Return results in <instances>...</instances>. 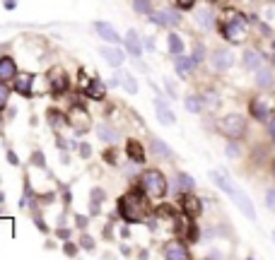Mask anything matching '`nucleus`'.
I'll return each instance as SVG.
<instances>
[{
    "label": "nucleus",
    "mask_w": 275,
    "mask_h": 260,
    "mask_svg": "<svg viewBox=\"0 0 275 260\" xmlns=\"http://www.w3.org/2000/svg\"><path fill=\"white\" fill-rule=\"evenodd\" d=\"M208 176H210V181L220 188L225 195H230L232 200H234V205L242 210V215L246 217V219H256V210H253V203L249 200V195L244 193L242 188H237V185L230 181V176H225V173H220V171H208Z\"/></svg>",
    "instance_id": "1"
},
{
    "label": "nucleus",
    "mask_w": 275,
    "mask_h": 260,
    "mask_svg": "<svg viewBox=\"0 0 275 260\" xmlns=\"http://www.w3.org/2000/svg\"><path fill=\"white\" fill-rule=\"evenodd\" d=\"M150 195L145 193L143 188H135L131 193H126L119 200V215L126 219V222H140L150 215V203H147Z\"/></svg>",
    "instance_id": "2"
},
{
    "label": "nucleus",
    "mask_w": 275,
    "mask_h": 260,
    "mask_svg": "<svg viewBox=\"0 0 275 260\" xmlns=\"http://www.w3.org/2000/svg\"><path fill=\"white\" fill-rule=\"evenodd\" d=\"M140 188L150 198H164L167 195V178L159 169H147L140 176Z\"/></svg>",
    "instance_id": "3"
},
{
    "label": "nucleus",
    "mask_w": 275,
    "mask_h": 260,
    "mask_svg": "<svg viewBox=\"0 0 275 260\" xmlns=\"http://www.w3.org/2000/svg\"><path fill=\"white\" fill-rule=\"evenodd\" d=\"M217 130L227 140H239V138L246 135V120L239 113H227V116H222L217 120Z\"/></svg>",
    "instance_id": "4"
},
{
    "label": "nucleus",
    "mask_w": 275,
    "mask_h": 260,
    "mask_svg": "<svg viewBox=\"0 0 275 260\" xmlns=\"http://www.w3.org/2000/svg\"><path fill=\"white\" fill-rule=\"evenodd\" d=\"M222 36L232 43H242L244 36H246V17L244 15H230L225 24H222Z\"/></svg>",
    "instance_id": "5"
},
{
    "label": "nucleus",
    "mask_w": 275,
    "mask_h": 260,
    "mask_svg": "<svg viewBox=\"0 0 275 260\" xmlns=\"http://www.w3.org/2000/svg\"><path fill=\"white\" fill-rule=\"evenodd\" d=\"M164 258H169V260H186V258H191V250H188V246L184 243V241H167L164 243Z\"/></svg>",
    "instance_id": "6"
},
{
    "label": "nucleus",
    "mask_w": 275,
    "mask_h": 260,
    "mask_svg": "<svg viewBox=\"0 0 275 260\" xmlns=\"http://www.w3.org/2000/svg\"><path fill=\"white\" fill-rule=\"evenodd\" d=\"M210 63H212V68H215L217 73H225V70H230V68H232L234 55H232L227 48H217L215 53L210 55Z\"/></svg>",
    "instance_id": "7"
},
{
    "label": "nucleus",
    "mask_w": 275,
    "mask_h": 260,
    "mask_svg": "<svg viewBox=\"0 0 275 260\" xmlns=\"http://www.w3.org/2000/svg\"><path fill=\"white\" fill-rule=\"evenodd\" d=\"M249 113H251L256 120H263V123L270 120V108H268V104H265V99H261V97L251 99V104H249Z\"/></svg>",
    "instance_id": "8"
},
{
    "label": "nucleus",
    "mask_w": 275,
    "mask_h": 260,
    "mask_svg": "<svg viewBox=\"0 0 275 260\" xmlns=\"http://www.w3.org/2000/svg\"><path fill=\"white\" fill-rule=\"evenodd\" d=\"M17 77V63L12 55H0V82H10Z\"/></svg>",
    "instance_id": "9"
},
{
    "label": "nucleus",
    "mask_w": 275,
    "mask_h": 260,
    "mask_svg": "<svg viewBox=\"0 0 275 260\" xmlns=\"http://www.w3.org/2000/svg\"><path fill=\"white\" fill-rule=\"evenodd\" d=\"M172 188H174V193H188V190L196 188V181H193V176H188L186 171H176L174 181H172Z\"/></svg>",
    "instance_id": "10"
},
{
    "label": "nucleus",
    "mask_w": 275,
    "mask_h": 260,
    "mask_svg": "<svg viewBox=\"0 0 275 260\" xmlns=\"http://www.w3.org/2000/svg\"><path fill=\"white\" fill-rule=\"evenodd\" d=\"M181 207H184V212H186L188 217H198L200 210H203V203L188 190V193H184V198H181Z\"/></svg>",
    "instance_id": "11"
},
{
    "label": "nucleus",
    "mask_w": 275,
    "mask_h": 260,
    "mask_svg": "<svg viewBox=\"0 0 275 260\" xmlns=\"http://www.w3.org/2000/svg\"><path fill=\"white\" fill-rule=\"evenodd\" d=\"M174 60H176V75L181 77V80H186L193 73V68H196L193 55H174Z\"/></svg>",
    "instance_id": "12"
},
{
    "label": "nucleus",
    "mask_w": 275,
    "mask_h": 260,
    "mask_svg": "<svg viewBox=\"0 0 275 260\" xmlns=\"http://www.w3.org/2000/svg\"><path fill=\"white\" fill-rule=\"evenodd\" d=\"M12 82H15V92H17V94H22V97H32V82H34L32 73H22V75L15 77Z\"/></svg>",
    "instance_id": "13"
},
{
    "label": "nucleus",
    "mask_w": 275,
    "mask_h": 260,
    "mask_svg": "<svg viewBox=\"0 0 275 260\" xmlns=\"http://www.w3.org/2000/svg\"><path fill=\"white\" fill-rule=\"evenodd\" d=\"M94 32L99 34L104 41H111V43H119V41H121V36L116 34V29L111 27L109 22H94Z\"/></svg>",
    "instance_id": "14"
},
{
    "label": "nucleus",
    "mask_w": 275,
    "mask_h": 260,
    "mask_svg": "<svg viewBox=\"0 0 275 260\" xmlns=\"http://www.w3.org/2000/svg\"><path fill=\"white\" fill-rule=\"evenodd\" d=\"M99 53H101V58H104V60L111 65V68H119V65L126 60V55H123L121 48H109V46H104Z\"/></svg>",
    "instance_id": "15"
},
{
    "label": "nucleus",
    "mask_w": 275,
    "mask_h": 260,
    "mask_svg": "<svg viewBox=\"0 0 275 260\" xmlns=\"http://www.w3.org/2000/svg\"><path fill=\"white\" fill-rule=\"evenodd\" d=\"M48 80H51V87H53V94H56V97H61V94H63V92L68 89V77H66V73H61V70H51Z\"/></svg>",
    "instance_id": "16"
},
{
    "label": "nucleus",
    "mask_w": 275,
    "mask_h": 260,
    "mask_svg": "<svg viewBox=\"0 0 275 260\" xmlns=\"http://www.w3.org/2000/svg\"><path fill=\"white\" fill-rule=\"evenodd\" d=\"M126 154H128V159H133L135 164H145V150L138 140H128V145H126Z\"/></svg>",
    "instance_id": "17"
},
{
    "label": "nucleus",
    "mask_w": 275,
    "mask_h": 260,
    "mask_svg": "<svg viewBox=\"0 0 275 260\" xmlns=\"http://www.w3.org/2000/svg\"><path fill=\"white\" fill-rule=\"evenodd\" d=\"M89 99H94V101H101L104 99V94H106V85L101 82L99 77H92V82H89L87 92H85Z\"/></svg>",
    "instance_id": "18"
},
{
    "label": "nucleus",
    "mask_w": 275,
    "mask_h": 260,
    "mask_svg": "<svg viewBox=\"0 0 275 260\" xmlns=\"http://www.w3.org/2000/svg\"><path fill=\"white\" fill-rule=\"evenodd\" d=\"M126 48H128V53L133 58H140L143 55V46H140V39H138V32H128L126 34Z\"/></svg>",
    "instance_id": "19"
},
{
    "label": "nucleus",
    "mask_w": 275,
    "mask_h": 260,
    "mask_svg": "<svg viewBox=\"0 0 275 260\" xmlns=\"http://www.w3.org/2000/svg\"><path fill=\"white\" fill-rule=\"evenodd\" d=\"M150 152L157 154V157H162V159H169V157H172V147H169L164 140H159V138H150Z\"/></svg>",
    "instance_id": "20"
},
{
    "label": "nucleus",
    "mask_w": 275,
    "mask_h": 260,
    "mask_svg": "<svg viewBox=\"0 0 275 260\" xmlns=\"http://www.w3.org/2000/svg\"><path fill=\"white\" fill-rule=\"evenodd\" d=\"M261 63H263V55L258 53V51H246L244 58H242V65L246 68V70H258Z\"/></svg>",
    "instance_id": "21"
},
{
    "label": "nucleus",
    "mask_w": 275,
    "mask_h": 260,
    "mask_svg": "<svg viewBox=\"0 0 275 260\" xmlns=\"http://www.w3.org/2000/svg\"><path fill=\"white\" fill-rule=\"evenodd\" d=\"M97 135H99V140L111 142V145H114V142H119V133L111 128L109 123H99V125H97Z\"/></svg>",
    "instance_id": "22"
},
{
    "label": "nucleus",
    "mask_w": 275,
    "mask_h": 260,
    "mask_svg": "<svg viewBox=\"0 0 275 260\" xmlns=\"http://www.w3.org/2000/svg\"><path fill=\"white\" fill-rule=\"evenodd\" d=\"M157 120L164 123V125H174L176 123V116L172 113V108H167L162 101H157Z\"/></svg>",
    "instance_id": "23"
},
{
    "label": "nucleus",
    "mask_w": 275,
    "mask_h": 260,
    "mask_svg": "<svg viewBox=\"0 0 275 260\" xmlns=\"http://www.w3.org/2000/svg\"><path fill=\"white\" fill-rule=\"evenodd\" d=\"M273 73L268 70V68H258L256 70V87H261V89H265V87L273 85Z\"/></svg>",
    "instance_id": "24"
},
{
    "label": "nucleus",
    "mask_w": 275,
    "mask_h": 260,
    "mask_svg": "<svg viewBox=\"0 0 275 260\" xmlns=\"http://www.w3.org/2000/svg\"><path fill=\"white\" fill-rule=\"evenodd\" d=\"M167 48H169L172 55L184 53V41H181V36H179V34H169V36H167Z\"/></svg>",
    "instance_id": "25"
},
{
    "label": "nucleus",
    "mask_w": 275,
    "mask_h": 260,
    "mask_svg": "<svg viewBox=\"0 0 275 260\" xmlns=\"http://www.w3.org/2000/svg\"><path fill=\"white\" fill-rule=\"evenodd\" d=\"M159 15H162V22H164V27H169V24H172V27H176V24L181 22V15H179L176 10H169V8H164V10L159 12Z\"/></svg>",
    "instance_id": "26"
},
{
    "label": "nucleus",
    "mask_w": 275,
    "mask_h": 260,
    "mask_svg": "<svg viewBox=\"0 0 275 260\" xmlns=\"http://www.w3.org/2000/svg\"><path fill=\"white\" fill-rule=\"evenodd\" d=\"M121 85L126 87V92H128V94H138V82H135V77H133L131 73H123Z\"/></svg>",
    "instance_id": "27"
},
{
    "label": "nucleus",
    "mask_w": 275,
    "mask_h": 260,
    "mask_svg": "<svg viewBox=\"0 0 275 260\" xmlns=\"http://www.w3.org/2000/svg\"><path fill=\"white\" fill-rule=\"evenodd\" d=\"M184 106H186L191 113H200V111H203V99L200 97H188L186 101H184Z\"/></svg>",
    "instance_id": "28"
},
{
    "label": "nucleus",
    "mask_w": 275,
    "mask_h": 260,
    "mask_svg": "<svg viewBox=\"0 0 275 260\" xmlns=\"http://www.w3.org/2000/svg\"><path fill=\"white\" fill-rule=\"evenodd\" d=\"M133 10L140 15H150L152 12V0H133Z\"/></svg>",
    "instance_id": "29"
},
{
    "label": "nucleus",
    "mask_w": 275,
    "mask_h": 260,
    "mask_svg": "<svg viewBox=\"0 0 275 260\" xmlns=\"http://www.w3.org/2000/svg\"><path fill=\"white\" fill-rule=\"evenodd\" d=\"M198 22H200V27L212 29V24H215V20H212V12H210V10H200L198 12Z\"/></svg>",
    "instance_id": "30"
},
{
    "label": "nucleus",
    "mask_w": 275,
    "mask_h": 260,
    "mask_svg": "<svg viewBox=\"0 0 275 260\" xmlns=\"http://www.w3.org/2000/svg\"><path fill=\"white\" fill-rule=\"evenodd\" d=\"M200 99H203V106H208V108H217V104H220V99L215 97L212 92H205Z\"/></svg>",
    "instance_id": "31"
},
{
    "label": "nucleus",
    "mask_w": 275,
    "mask_h": 260,
    "mask_svg": "<svg viewBox=\"0 0 275 260\" xmlns=\"http://www.w3.org/2000/svg\"><path fill=\"white\" fill-rule=\"evenodd\" d=\"M8 99H10V87L5 82H0V111L8 106Z\"/></svg>",
    "instance_id": "32"
},
{
    "label": "nucleus",
    "mask_w": 275,
    "mask_h": 260,
    "mask_svg": "<svg viewBox=\"0 0 275 260\" xmlns=\"http://www.w3.org/2000/svg\"><path fill=\"white\" fill-rule=\"evenodd\" d=\"M225 152H227V157H230V159H237L242 150H239V145H237L234 140H230V142H227V147H225Z\"/></svg>",
    "instance_id": "33"
},
{
    "label": "nucleus",
    "mask_w": 275,
    "mask_h": 260,
    "mask_svg": "<svg viewBox=\"0 0 275 260\" xmlns=\"http://www.w3.org/2000/svg\"><path fill=\"white\" fill-rule=\"evenodd\" d=\"M80 248L82 250H94V238L89 236V234H82V236H80Z\"/></svg>",
    "instance_id": "34"
},
{
    "label": "nucleus",
    "mask_w": 275,
    "mask_h": 260,
    "mask_svg": "<svg viewBox=\"0 0 275 260\" xmlns=\"http://www.w3.org/2000/svg\"><path fill=\"white\" fill-rule=\"evenodd\" d=\"M32 164H36L39 169H46V159H44V152L41 150H34L32 152Z\"/></svg>",
    "instance_id": "35"
},
{
    "label": "nucleus",
    "mask_w": 275,
    "mask_h": 260,
    "mask_svg": "<svg viewBox=\"0 0 275 260\" xmlns=\"http://www.w3.org/2000/svg\"><path fill=\"white\" fill-rule=\"evenodd\" d=\"M77 250H80V243H73V241H66V246H63V253L70 255V258H75Z\"/></svg>",
    "instance_id": "36"
},
{
    "label": "nucleus",
    "mask_w": 275,
    "mask_h": 260,
    "mask_svg": "<svg viewBox=\"0 0 275 260\" xmlns=\"http://www.w3.org/2000/svg\"><path fill=\"white\" fill-rule=\"evenodd\" d=\"M193 60H196V63H203V60H205V46H203V43H196V48H193Z\"/></svg>",
    "instance_id": "37"
},
{
    "label": "nucleus",
    "mask_w": 275,
    "mask_h": 260,
    "mask_svg": "<svg viewBox=\"0 0 275 260\" xmlns=\"http://www.w3.org/2000/svg\"><path fill=\"white\" fill-rule=\"evenodd\" d=\"M265 205H268V210L275 212V188H268V190H265Z\"/></svg>",
    "instance_id": "38"
},
{
    "label": "nucleus",
    "mask_w": 275,
    "mask_h": 260,
    "mask_svg": "<svg viewBox=\"0 0 275 260\" xmlns=\"http://www.w3.org/2000/svg\"><path fill=\"white\" fill-rule=\"evenodd\" d=\"M186 236H188V241H196V238H198V227H196L193 222L186 224Z\"/></svg>",
    "instance_id": "39"
},
{
    "label": "nucleus",
    "mask_w": 275,
    "mask_h": 260,
    "mask_svg": "<svg viewBox=\"0 0 275 260\" xmlns=\"http://www.w3.org/2000/svg\"><path fill=\"white\" fill-rule=\"evenodd\" d=\"M176 212H174V207L172 205H162L159 210H157V217H174Z\"/></svg>",
    "instance_id": "40"
},
{
    "label": "nucleus",
    "mask_w": 275,
    "mask_h": 260,
    "mask_svg": "<svg viewBox=\"0 0 275 260\" xmlns=\"http://www.w3.org/2000/svg\"><path fill=\"white\" fill-rule=\"evenodd\" d=\"M61 111H56V108H51V111H48V123H51V125H58V123H61Z\"/></svg>",
    "instance_id": "41"
},
{
    "label": "nucleus",
    "mask_w": 275,
    "mask_h": 260,
    "mask_svg": "<svg viewBox=\"0 0 275 260\" xmlns=\"http://www.w3.org/2000/svg\"><path fill=\"white\" fill-rule=\"evenodd\" d=\"M174 3L181 8V10H191V8L196 5V0H174Z\"/></svg>",
    "instance_id": "42"
},
{
    "label": "nucleus",
    "mask_w": 275,
    "mask_h": 260,
    "mask_svg": "<svg viewBox=\"0 0 275 260\" xmlns=\"http://www.w3.org/2000/svg\"><path fill=\"white\" fill-rule=\"evenodd\" d=\"M89 200H97V203H101V200H104V193H101V188H92V195H89Z\"/></svg>",
    "instance_id": "43"
},
{
    "label": "nucleus",
    "mask_w": 275,
    "mask_h": 260,
    "mask_svg": "<svg viewBox=\"0 0 275 260\" xmlns=\"http://www.w3.org/2000/svg\"><path fill=\"white\" fill-rule=\"evenodd\" d=\"M56 236H58V238H63V241H68V238H70V229H66V227L56 229Z\"/></svg>",
    "instance_id": "44"
},
{
    "label": "nucleus",
    "mask_w": 275,
    "mask_h": 260,
    "mask_svg": "<svg viewBox=\"0 0 275 260\" xmlns=\"http://www.w3.org/2000/svg\"><path fill=\"white\" fill-rule=\"evenodd\" d=\"M268 138H270V140H275V116L268 120Z\"/></svg>",
    "instance_id": "45"
},
{
    "label": "nucleus",
    "mask_w": 275,
    "mask_h": 260,
    "mask_svg": "<svg viewBox=\"0 0 275 260\" xmlns=\"http://www.w3.org/2000/svg\"><path fill=\"white\" fill-rule=\"evenodd\" d=\"M101 210H99V203L97 200H89V215H99Z\"/></svg>",
    "instance_id": "46"
},
{
    "label": "nucleus",
    "mask_w": 275,
    "mask_h": 260,
    "mask_svg": "<svg viewBox=\"0 0 275 260\" xmlns=\"http://www.w3.org/2000/svg\"><path fill=\"white\" fill-rule=\"evenodd\" d=\"M5 157H8V162L12 164V166H17V164H20V157H17V154H15V152H8V154H5Z\"/></svg>",
    "instance_id": "47"
},
{
    "label": "nucleus",
    "mask_w": 275,
    "mask_h": 260,
    "mask_svg": "<svg viewBox=\"0 0 275 260\" xmlns=\"http://www.w3.org/2000/svg\"><path fill=\"white\" fill-rule=\"evenodd\" d=\"M89 154H92V147H89V145H80V157L89 159Z\"/></svg>",
    "instance_id": "48"
},
{
    "label": "nucleus",
    "mask_w": 275,
    "mask_h": 260,
    "mask_svg": "<svg viewBox=\"0 0 275 260\" xmlns=\"http://www.w3.org/2000/svg\"><path fill=\"white\" fill-rule=\"evenodd\" d=\"M75 224H77V229H87V217H80V215H77L75 217Z\"/></svg>",
    "instance_id": "49"
},
{
    "label": "nucleus",
    "mask_w": 275,
    "mask_h": 260,
    "mask_svg": "<svg viewBox=\"0 0 275 260\" xmlns=\"http://www.w3.org/2000/svg\"><path fill=\"white\" fill-rule=\"evenodd\" d=\"M104 159H106V162H109V164H114V162H116V154H114V152H104Z\"/></svg>",
    "instance_id": "50"
},
{
    "label": "nucleus",
    "mask_w": 275,
    "mask_h": 260,
    "mask_svg": "<svg viewBox=\"0 0 275 260\" xmlns=\"http://www.w3.org/2000/svg\"><path fill=\"white\" fill-rule=\"evenodd\" d=\"M164 87H167V92H169V97H176V94H174V85H172L169 80H164Z\"/></svg>",
    "instance_id": "51"
},
{
    "label": "nucleus",
    "mask_w": 275,
    "mask_h": 260,
    "mask_svg": "<svg viewBox=\"0 0 275 260\" xmlns=\"http://www.w3.org/2000/svg\"><path fill=\"white\" fill-rule=\"evenodd\" d=\"M5 8H8V10H15V8H17V3H15V0H5Z\"/></svg>",
    "instance_id": "52"
},
{
    "label": "nucleus",
    "mask_w": 275,
    "mask_h": 260,
    "mask_svg": "<svg viewBox=\"0 0 275 260\" xmlns=\"http://www.w3.org/2000/svg\"><path fill=\"white\" fill-rule=\"evenodd\" d=\"M104 238H111V224H106V229H104Z\"/></svg>",
    "instance_id": "53"
},
{
    "label": "nucleus",
    "mask_w": 275,
    "mask_h": 260,
    "mask_svg": "<svg viewBox=\"0 0 275 260\" xmlns=\"http://www.w3.org/2000/svg\"><path fill=\"white\" fill-rule=\"evenodd\" d=\"M273 176H275V162H273Z\"/></svg>",
    "instance_id": "54"
},
{
    "label": "nucleus",
    "mask_w": 275,
    "mask_h": 260,
    "mask_svg": "<svg viewBox=\"0 0 275 260\" xmlns=\"http://www.w3.org/2000/svg\"><path fill=\"white\" fill-rule=\"evenodd\" d=\"M273 63H275V53H273Z\"/></svg>",
    "instance_id": "55"
},
{
    "label": "nucleus",
    "mask_w": 275,
    "mask_h": 260,
    "mask_svg": "<svg viewBox=\"0 0 275 260\" xmlns=\"http://www.w3.org/2000/svg\"><path fill=\"white\" fill-rule=\"evenodd\" d=\"M273 241H275V234H273Z\"/></svg>",
    "instance_id": "56"
}]
</instances>
